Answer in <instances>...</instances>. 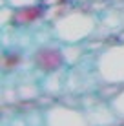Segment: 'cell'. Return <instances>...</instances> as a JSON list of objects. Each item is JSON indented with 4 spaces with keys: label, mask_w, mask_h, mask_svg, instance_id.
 I'll return each instance as SVG.
<instances>
[{
    "label": "cell",
    "mask_w": 124,
    "mask_h": 126,
    "mask_svg": "<svg viewBox=\"0 0 124 126\" xmlns=\"http://www.w3.org/2000/svg\"><path fill=\"white\" fill-rule=\"evenodd\" d=\"M93 71L102 86H124V40L100 49L95 57Z\"/></svg>",
    "instance_id": "cell-2"
},
{
    "label": "cell",
    "mask_w": 124,
    "mask_h": 126,
    "mask_svg": "<svg viewBox=\"0 0 124 126\" xmlns=\"http://www.w3.org/2000/svg\"><path fill=\"white\" fill-rule=\"evenodd\" d=\"M58 71L48 73L44 77V80H42V84H40L42 92L48 95V97H58V93L66 88V77H64V73H58Z\"/></svg>",
    "instance_id": "cell-7"
},
{
    "label": "cell",
    "mask_w": 124,
    "mask_h": 126,
    "mask_svg": "<svg viewBox=\"0 0 124 126\" xmlns=\"http://www.w3.org/2000/svg\"><path fill=\"white\" fill-rule=\"evenodd\" d=\"M40 90L42 88H38L33 80H26V82H22V84L16 86V92H18V97H20L22 102L38 101V97H40Z\"/></svg>",
    "instance_id": "cell-9"
},
{
    "label": "cell",
    "mask_w": 124,
    "mask_h": 126,
    "mask_svg": "<svg viewBox=\"0 0 124 126\" xmlns=\"http://www.w3.org/2000/svg\"><path fill=\"white\" fill-rule=\"evenodd\" d=\"M4 4L15 7V9H20V7L31 6V4H37V0H4Z\"/></svg>",
    "instance_id": "cell-14"
},
{
    "label": "cell",
    "mask_w": 124,
    "mask_h": 126,
    "mask_svg": "<svg viewBox=\"0 0 124 126\" xmlns=\"http://www.w3.org/2000/svg\"><path fill=\"white\" fill-rule=\"evenodd\" d=\"M82 102L91 126H119L122 123L110 102H102L100 99H82Z\"/></svg>",
    "instance_id": "cell-4"
},
{
    "label": "cell",
    "mask_w": 124,
    "mask_h": 126,
    "mask_svg": "<svg viewBox=\"0 0 124 126\" xmlns=\"http://www.w3.org/2000/svg\"><path fill=\"white\" fill-rule=\"evenodd\" d=\"M99 28V20L89 9L69 7L64 15L51 22V35L62 44H80L91 38Z\"/></svg>",
    "instance_id": "cell-1"
},
{
    "label": "cell",
    "mask_w": 124,
    "mask_h": 126,
    "mask_svg": "<svg viewBox=\"0 0 124 126\" xmlns=\"http://www.w3.org/2000/svg\"><path fill=\"white\" fill-rule=\"evenodd\" d=\"M44 126H91L84 108L53 104L44 111Z\"/></svg>",
    "instance_id": "cell-3"
},
{
    "label": "cell",
    "mask_w": 124,
    "mask_h": 126,
    "mask_svg": "<svg viewBox=\"0 0 124 126\" xmlns=\"http://www.w3.org/2000/svg\"><path fill=\"white\" fill-rule=\"evenodd\" d=\"M31 64L38 71H42L44 75L53 71H58L66 66V60L62 55V47H53V46H42L33 53Z\"/></svg>",
    "instance_id": "cell-5"
},
{
    "label": "cell",
    "mask_w": 124,
    "mask_h": 126,
    "mask_svg": "<svg viewBox=\"0 0 124 126\" xmlns=\"http://www.w3.org/2000/svg\"><path fill=\"white\" fill-rule=\"evenodd\" d=\"M44 18H46V7L38 6V4H31V6L15 9V22L13 24L16 28H28V26H33Z\"/></svg>",
    "instance_id": "cell-6"
},
{
    "label": "cell",
    "mask_w": 124,
    "mask_h": 126,
    "mask_svg": "<svg viewBox=\"0 0 124 126\" xmlns=\"http://www.w3.org/2000/svg\"><path fill=\"white\" fill-rule=\"evenodd\" d=\"M108 102L111 104V108L115 110V113L119 115V119L124 121V86H121V88L113 93V97L110 99Z\"/></svg>",
    "instance_id": "cell-12"
},
{
    "label": "cell",
    "mask_w": 124,
    "mask_h": 126,
    "mask_svg": "<svg viewBox=\"0 0 124 126\" xmlns=\"http://www.w3.org/2000/svg\"><path fill=\"white\" fill-rule=\"evenodd\" d=\"M119 126H124V121H122V123H121V124H119Z\"/></svg>",
    "instance_id": "cell-16"
},
{
    "label": "cell",
    "mask_w": 124,
    "mask_h": 126,
    "mask_svg": "<svg viewBox=\"0 0 124 126\" xmlns=\"http://www.w3.org/2000/svg\"><path fill=\"white\" fill-rule=\"evenodd\" d=\"M24 64V57L20 53H15V51H11V53H6L2 59V68L4 71H16L20 66Z\"/></svg>",
    "instance_id": "cell-11"
},
{
    "label": "cell",
    "mask_w": 124,
    "mask_h": 126,
    "mask_svg": "<svg viewBox=\"0 0 124 126\" xmlns=\"http://www.w3.org/2000/svg\"><path fill=\"white\" fill-rule=\"evenodd\" d=\"M62 55H64V60H66V66H75L82 59L84 51L79 44H64L62 46Z\"/></svg>",
    "instance_id": "cell-10"
},
{
    "label": "cell",
    "mask_w": 124,
    "mask_h": 126,
    "mask_svg": "<svg viewBox=\"0 0 124 126\" xmlns=\"http://www.w3.org/2000/svg\"><path fill=\"white\" fill-rule=\"evenodd\" d=\"M11 126H28V119H22V117H13V119H11Z\"/></svg>",
    "instance_id": "cell-15"
},
{
    "label": "cell",
    "mask_w": 124,
    "mask_h": 126,
    "mask_svg": "<svg viewBox=\"0 0 124 126\" xmlns=\"http://www.w3.org/2000/svg\"><path fill=\"white\" fill-rule=\"evenodd\" d=\"M2 101H4V104H15V102H18L20 97H18L16 88H6V90H4Z\"/></svg>",
    "instance_id": "cell-13"
},
{
    "label": "cell",
    "mask_w": 124,
    "mask_h": 126,
    "mask_svg": "<svg viewBox=\"0 0 124 126\" xmlns=\"http://www.w3.org/2000/svg\"><path fill=\"white\" fill-rule=\"evenodd\" d=\"M99 26L110 29V31H117L119 28H124V9H106L104 15L99 18Z\"/></svg>",
    "instance_id": "cell-8"
}]
</instances>
